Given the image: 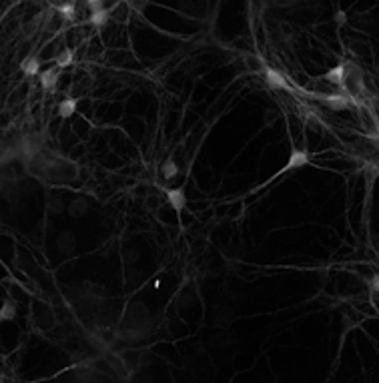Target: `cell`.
<instances>
[{
	"label": "cell",
	"instance_id": "6da1fadb",
	"mask_svg": "<svg viewBox=\"0 0 379 383\" xmlns=\"http://www.w3.org/2000/svg\"><path fill=\"white\" fill-rule=\"evenodd\" d=\"M76 245H78V241H76L74 233H71V231L60 233L58 239H56V249H58L60 253H65V255H71L72 251L76 249Z\"/></svg>",
	"mask_w": 379,
	"mask_h": 383
},
{
	"label": "cell",
	"instance_id": "7a4b0ae2",
	"mask_svg": "<svg viewBox=\"0 0 379 383\" xmlns=\"http://www.w3.org/2000/svg\"><path fill=\"white\" fill-rule=\"evenodd\" d=\"M265 80H267V84H269L271 89H275V91H287V89H289V84H287V80L283 78V74L273 71V69H265Z\"/></svg>",
	"mask_w": 379,
	"mask_h": 383
},
{
	"label": "cell",
	"instance_id": "3957f363",
	"mask_svg": "<svg viewBox=\"0 0 379 383\" xmlns=\"http://www.w3.org/2000/svg\"><path fill=\"white\" fill-rule=\"evenodd\" d=\"M231 319H233V311H231V307H227V305H217V307L213 309V323L217 325V327H225V325H229Z\"/></svg>",
	"mask_w": 379,
	"mask_h": 383
},
{
	"label": "cell",
	"instance_id": "277c9868",
	"mask_svg": "<svg viewBox=\"0 0 379 383\" xmlns=\"http://www.w3.org/2000/svg\"><path fill=\"white\" fill-rule=\"evenodd\" d=\"M307 163H309L307 151H293V153H291V157H289V163L285 165L283 171H281L279 175H283L285 171H293V168L303 167V165H307Z\"/></svg>",
	"mask_w": 379,
	"mask_h": 383
},
{
	"label": "cell",
	"instance_id": "5b68a950",
	"mask_svg": "<svg viewBox=\"0 0 379 383\" xmlns=\"http://www.w3.org/2000/svg\"><path fill=\"white\" fill-rule=\"evenodd\" d=\"M166 199L171 203V207H175L177 211H183L185 205H187V195L183 189H169L166 191Z\"/></svg>",
	"mask_w": 379,
	"mask_h": 383
},
{
	"label": "cell",
	"instance_id": "8992f818",
	"mask_svg": "<svg viewBox=\"0 0 379 383\" xmlns=\"http://www.w3.org/2000/svg\"><path fill=\"white\" fill-rule=\"evenodd\" d=\"M351 100H353V98H349V96H345V95H327V96H323V102H325L327 107H331L333 111H343V109H347Z\"/></svg>",
	"mask_w": 379,
	"mask_h": 383
},
{
	"label": "cell",
	"instance_id": "52a82bcc",
	"mask_svg": "<svg viewBox=\"0 0 379 383\" xmlns=\"http://www.w3.org/2000/svg\"><path fill=\"white\" fill-rule=\"evenodd\" d=\"M67 211H69V215L74 217V219L85 217L87 213H89V201H87V199H74V201L69 203Z\"/></svg>",
	"mask_w": 379,
	"mask_h": 383
},
{
	"label": "cell",
	"instance_id": "ba28073f",
	"mask_svg": "<svg viewBox=\"0 0 379 383\" xmlns=\"http://www.w3.org/2000/svg\"><path fill=\"white\" fill-rule=\"evenodd\" d=\"M343 78H345V65H339V67L331 69L327 74H323V80L337 84V87H343Z\"/></svg>",
	"mask_w": 379,
	"mask_h": 383
},
{
	"label": "cell",
	"instance_id": "9c48e42d",
	"mask_svg": "<svg viewBox=\"0 0 379 383\" xmlns=\"http://www.w3.org/2000/svg\"><path fill=\"white\" fill-rule=\"evenodd\" d=\"M76 107H78V100H76V98H65V100L58 104V115H60L62 119H69V117L74 115Z\"/></svg>",
	"mask_w": 379,
	"mask_h": 383
},
{
	"label": "cell",
	"instance_id": "30bf717a",
	"mask_svg": "<svg viewBox=\"0 0 379 383\" xmlns=\"http://www.w3.org/2000/svg\"><path fill=\"white\" fill-rule=\"evenodd\" d=\"M56 80H58V72L54 71V69H48V71L40 72V84H43V89H54Z\"/></svg>",
	"mask_w": 379,
	"mask_h": 383
},
{
	"label": "cell",
	"instance_id": "8fae6325",
	"mask_svg": "<svg viewBox=\"0 0 379 383\" xmlns=\"http://www.w3.org/2000/svg\"><path fill=\"white\" fill-rule=\"evenodd\" d=\"M16 319V305L12 301H4L0 305V321H12Z\"/></svg>",
	"mask_w": 379,
	"mask_h": 383
},
{
	"label": "cell",
	"instance_id": "7c38bea8",
	"mask_svg": "<svg viewBox=\"0 0 379 383\" xmlns=\"http://www.w3.org/2000/svg\"><path fill=\"white\" fill-rule=\"evenodd\" d=\"M161 175H163L165 179H173V177H177V175H179V165H177L173 159H166L165 163L161 165Z\"/></svg>",
	"mask_w": 379,
	"mask_h": 383
},
{
	"label": "cell",
	"instance_id": "4fadbf2b",
	"mask_svg": "<svg viewBox=\"0 0 379 383\" xmlns=\"http://www.w3.org/2000/svg\"><path fill=\"white\" fill-rule=\"evenodd\" d=\"M47 207L52 215H60L65 211V199H60V197H48Z\"/></svg>",
	"mask_w": 379,
	"mask_h": 383
},
{
	"label": "cell",
	"instance_id": "5bb4252c",
	"mask_svg": "<svg viewBox=\"0 0 379 383\" xmlns=\"http://www.w3.org/2000/svg\"><path fill=\"white\" fill-rule=\"evenodd\" d=\"M23 71L26 76H36L40 71V60L38 58H28L26 62H23Z\"/></svg>",
	"mask_w": 379,
	"mask_h": 383
},
{
	"label": "cell",
	"instance_id": "9a60e30c",
	"mask_svg": "<svg viewBox=\"0 0 379 383\" xmlns=\"http://www.w3.org/2000/svg\"><path fill=\"white\" fill-rule=\"evenodd\" d=\"M54 62H56V67H58V69L71 67V65H72V52L69 50V48H65V50H62V52L56 56V60H54Z\"/></svg>",
	"mask_w": 379,
	"mask_h": 383
},
{
	"label": "cell",
	"instance_id": "2e32d148",
	"mask_svg": "<svg viewBox=\"0 0 379 383\" xmlns=\"http://www.w3.org/2000/svg\"><path fill=\"white\" fill-rule=\"evenodd\" d=\"M91 23L95 24L96 28L104 26V24L109 23V12H104V10H96V12H91Z\"/></svg>",
	"mask_w": 379,
	"mask_h": 383
},
{
	"label": "cell",
	"instance_id": "e0dca14e",
	"mask_svg": "<svg viewBox=\"0 0 379 383\" xmlns=\"http://www.w3.org/2000/svg\"><path fill=\"white\" fill-rule=\"evenodd\" d=\"M58 8H60V14H62L67 20H72V18H74V2L58 4Z\"/></svg>",
	"mask_w": 379,
	"mask_h": 383
},
{
	"label": "cell",
	"instance_id": "ac0fdd59",
	"mask_svg": "<svg viewBox=\"0 0 379 383\" xmlns=\"http://www.w3.org/2000/svg\"><path fill=\"white\" fill-rule=\"evenodd\" d=\"M371 115H373V119H375V124L379 126V102H373V107H371Z\"/></svg>",
	"mask_w": 379,
	"mask_h": 383
},
{
	"label": "cell",
	"instance_id": "d6986e66",
	"mask_svg": "<svg viewBox=\"0 0 379 383\" xmlns=\"http://www.w3.org/2000/svg\"><path fill=\"white\" fill-rule=\"evenodd\" d=\"M335 20H337V23H339V24H343V23H345V14H343V12H337V16H335Z\"/></svg>",
	"mask_w": 379,
	"mask_h": 383
},
{
	"label": "cell",
	"instance_id": "ffe728a7",
	"mask_svg": "<svg viewBox=\"0 0 379 383\" xmlns=\"http://www.w3.org/2000/svg\"><path fill=\"white\" fill-rule=\"evenodd\" d=\"M371 287L375 289V291H379V275H375V277H373V283H371Z\"/></svg>",
	"mask_w": 379,
	"mask_h": 383
}]
</instances>
